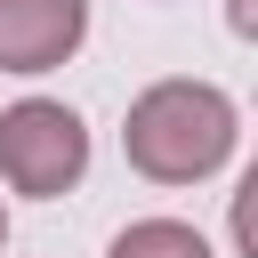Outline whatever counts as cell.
Listing matches in <instances>:
<instances>
[{
  "mask_svg": "<svg viewBox=\"0 0 258 258\" xmlns=\"http://www.w3.org/2000/svg\"><path fill=\"white\" fill-rule=\"evenodd\" d=\"M89 177V121L64 97H16L0 105V185L24 202H64Z\"/></svg>",
  "mask_w": 258,
  "mask_h": 258,
  "instance_id": "2",
  "label": "cell"
},
{
  "mask_svg": "<svg viewBox=\"0 0 258 258\" xmlns=\"http://www.w3.org/2000/svg\"><path fill=\"white\" fill-rule=\"evenodd\" d=\"M234 32H242V40H250V0H234Z\"/></svg>",
  "mask_w": 258,
  "mask_h": 258,
  "instance_id": "5",
  "label": "cell"
},
{
  "mask_svg": "<svg viewBox=\"0 0 258 258\" xmlns=\"http://www.w3.org/2000/svg\"><path fill=\"white\" fill-rule=\"evenodd\" d=\"M105 258H218V250H210V234L185 226V218H129V226L105 242Z\"/></svg>",
  "mask_w": 258,
  "mask_h": 258,
  "instance_id": "4",
  "label": "cell"
},
{
  "mask_svg": "<svg viewBox=\"0 0 258 258\" xmlns=\"http://www.w3.org/2000/svg\"><path fill=\"white\" fill-rule=\"evenodd\" d=\"M0 250H8V202H0Z\"/></svg>",
  "mask_w": 258,
  "mask_h": 258,
  "instance_id": "6",
  "label": "cell"
},
{
  "mask_svg": "<svg viewBox=\"0 0 258 258\" xmlns=\"http://www.w3.org/2000/svg\"><path fill=\"white\" fill-rule=\"evenodd\" d=\"M89 40V0H0V73L40 81Z\"/></svg>",
  "mask_w": 258,
  "mask_h": 258,
  "instance_id": "3",
  "label": "cell"
},
{
  "mask_svg": "<svg viewBox=\"0 0 258 258\" xmlns=\"http://www.w3.org/2000/svg\"><path fill=\"white\" fill-rule=\"evenodd\" d=\"M234 145H242V105L194 73L137 89L121 113V153L145 185H210L234 161Z\"/></svg>",
  "mask_w": 258,
  "mask_h": 258,
  "instance_id": "1",
  "label": "cell"
}]
</instances>
